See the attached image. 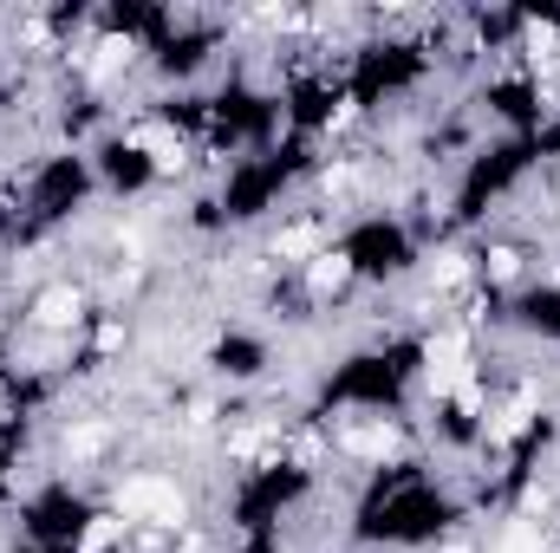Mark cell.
Wrapping results in <instances>:
<instances>
[{"instance_id":"6da1fadb","label":"cell","mask_w":560,"mask_h":553,"mask_svg":"<svg viewBox=\"0 0 560 553\" xmlns=\"http://www.w3.org/2000/svg\"><path fill=\"white\" fill-rule=\"evenodd\" d=\"M423 385L436 391V398H463L469 385H476V352H469V332H436L430 345H423Z\"/></svg>"},{"instance_id":"7a4b0ae2","label":"cell","mask_w":560,"mask_h":553,"mask_svg":"<svg viewBox=\"0 0 560 553\" xmlns=\"http://www.w3.org/2000/svg\"><path fill=\"white\" fill-rule=\"evenodd\" d=\"M118 515L125 521H143V528H176L183 521V489L170 475H131L118 489Z\"/></svg>"},{"instance_id":"3957f363","label":"cell","mask_w":560,"mask_h":553,"mask_svg":"<svg viewBox=\"0 0 560 553\" xmlns=\"http://www.w3.org/2000/svg\"><path fill=\"white\" fill-rule=\"evenodd\" d=\"M346 449L359 462H392L398 456V430L392 423H359V430H346Z\"/></svg>"},{"instance_id":"277c9868","label":"cell","mask_w":560,"mask_h":553,"mask_svg":"<svg viewBox=\"0 0 560 553\" xmlns=\"http://www.w3.org/2000/svg\"><path fill=\"white\" fill-rule=\"evenodd\" d=\"M131 150H143L156 169H176V163H183V138H176L170 125H143V131H131Z\"/></svg>"},{"instance_id":"5b68a950","label":"cell","mask_w":560,"mask_h":553,"mask_svg":"<svg viewBox=\"0 0 560 553\" xmlns=\"http://www.w3.org/2000/svg\"><path fill=\"white\" fill-rule=\"evenodd\" d=\"M125 528H131L125 515H92L85 534H79V553H112L118 541H125Z\"/></svg>"},{"instance_id":"8992f818","label":"cell","mask_w":560,"mask_h":553,"mask_svg":"<svg viewBox=\"0 0 560 553\" xmlns=\"http://www.w3.org/2000/svg\"><path fill=\"white\" fill-rule=\"evenodd\" d=\"M79 306H85V299H79L72 286H52V293H39L33 319H39V326H72V319H79Z\"/></svg>"},{"instance_id":"52a82bcc","label":"cell","mask_w":560,"mask_h":553,"mask_svg":"<svg viewBox=\"0 0 560 553\" xmlns=\"http://www.w3.org/2000/svg\"><path fill=\"white\" fill-rule=\"evenodd\" d=\"M346 280H352V261L346 255H313V268H306V286L313 293H339Z\"/></svg>"},{"instance_id":"ba28073f","label":"cell","mask_w":560,"mask_h":553,"mask_svg":"<svg viewBox=\"0 0 560 553\" xmlns=\"http://www.w3.org/2000/svg\"><path fill=\"white\" fill-rule=\"evenodd\" d=\"M495 553H548V534L535 521H509V534L495 541Z\"/></svg>"},{"instance_id":"9c48e42d","label":"cell","mask_w":560,"mask_h":553,"mask_svg":"<svg viewBox=\"0 0 560 553\" xmlns=\"http://www.w3.org/2000/svg\"><path fill=\"white\" fill-rule=\"evenodd\" d=\"M275 255L280 261H306V255H319V228H287L275 242Z\"/></svg>"}]
</instances>
